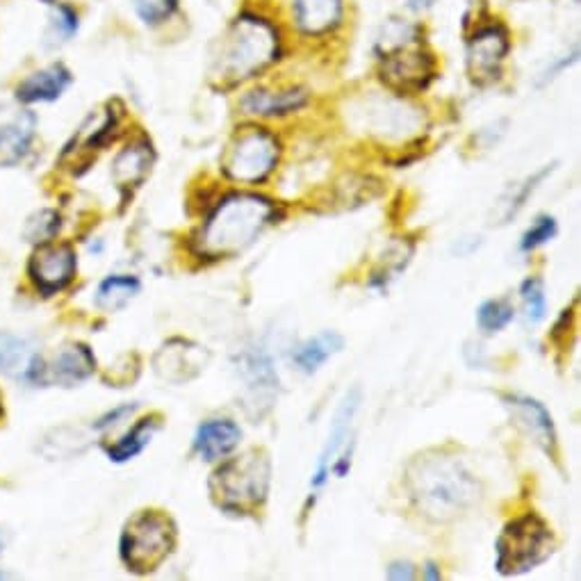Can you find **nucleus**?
Listing matches in <instances>:
<instances>
[{
	"instance_id": "nucleus-40",
	"label": "nucleus",
	"mask_w": 581,
	"mask_h": 581,
	"mask_svg": "<svg viewBox=\"0 0 581 581\" xmlns=\"http://www.w3.org/2000/svg\"><path fill=\"white\" fill-rule=\"evenodd\" d=\"M425 577H427V579H440L443 574H440V570H438L435 564H427V568H425Z\"/></svg>"
},
{
	"instance_id": "nucleus-42",
	"label": "nucleus",
	"mask_w": 581,
	"mask_h": 581,
	"mask_svg": "<svg viewBox=\"0 0 581 581\" xmlns=\"http://www.w3.org/2000/svg\"><path fill=\"white\" fill-rule=\"evenodd\" d=\"M0 415H3V397H0Z\"/></svg>"
},
{
	"instance_id": "nucleus-9",
	"label": "nucleus",
	"mask_w": 581,
	"mask_h": 581,
	"mask_svg": "<svg viewBox=\"0 0 581 581\" xmlns=\"http://www.w3.org/2000/svg\"><path fill=\"white\" fill-rule=\"evenodd\" d=\"M508 53L510 35L504 23H477V28L468 39V51H465V66H468L470 80L479 87L497 83L502 78Z\"/></svg>"
},
{
	"instance_id": "nucleus-5",
	"label": "nucleus",
	"mask_w": 581,
	"mask_h": 581,
	"mask_svg": "<svg viewBox=\"0 0 581 581\" xmlns=\"http://www.w3.org/2000/svg\"><path fill=\"white\" fill-rule=\"evenodd\" d=\"M271 485V458L265 450H247L240 456L222 458L207 481L217 508L232 516H255L265 506Z\"/></svg>"
},
{
	"instance_id": "nucleus-39",
	"label": "nucleus",
	"mask_w": 581,
	"mask_h": 581,
	"mask_svg": "<svg viewBox=\"0 0 581 581\" xmlns=\"http://www.w3.org/2000/svg\"><path fill=\"white\" fill-rule=\"evenodd\" d=\"M438 3V0H408V10L413 12V14H425V12H429L433 5Z\"/></svg>"
},
{
	"instance_id": "nucleus-10",
	"label": "nucleus",
	"mask_w": 581,
	"mask_h": 581,
	"mask_svg": "<svg viewBox=\"0 0 581 581\" xmlns=\"http://www.w3.org/2000/svg\"><path fill=\"white\" fill-rule=\"evenodd\" d=\"M242 383V406L251 420H263L271 413L278 397V375L267 349L251 346L238 361Z\"/></svg>"
},
{
	"instance_id": "nucleus-7",
	"label": "nucleus",
	"mask_w": 581,
	"mask_h": 581,
	"mask_svg": "<svg viewBox=\"0 0 581 581\" xmlns=\"http://www.w3.org/2000/svg\"><path fill=\"white\" fill-rule=\"evenodd\" d=\"M176 541V525L165 510H139L122 531V561L135 574H151L174 554Z\"/></svg>"
},
{
	"instance_id": "nucleus-33",
	"label": "nucleus",
	"mask_w": 581,
	"mask_h": 581,
	"mask_svg": "<svg viewBox=\"0 0 581 581\" xmlns=\"http://www.w3.org/2000/svg\"><path fill=\"white\" fill-rule=\"evenodd\" d=\"M137 18L149 28L165 26L180 10V0H130Z\"/></svg>"
},
{
	"instance_id": "nucleus-34",
	"label": "nucleus",
	"mask_w": 581,
	"mask_h": 581,
	"mask_svg": "<svg viewBox=\"0 0 581 581\" xmlns=\"http://www.w3.org/2000/svg\"><path fill=\"white\" fill-rule=\"evenodd\" d=\"M60 226H62V219L55 211H39L26 222V228H23V238L33 244L51 242L58 236Z\"/></svg>"
},
{
	"instance_id": "nucleus-20",
	"label": "nucleus",
	"mask_w": 581,
	"mask_h": 581,
	"mask_svg": "<svg viewBox=\"0 0 581 581\" xmlns=\"http://www.w3.org/2000/svg\"><path fill=\"white\" fill-rule=\"evenodd\" d=\"M0 371L12 379H23L33 386L46 383L49 367L37 356L35 346L21 336L0 333Z\"/></svg>"
},
{
	"instance_id": "nucleus-19",
	"label": "nucleus",
	"mask_w": 581,
	"mask_h": 581,
	"mask_svg": "<svg viewBox=\"0 0 581 581\" xmlns=\"http://www.w3.org/2000/svg\"><path fill=\"white\" fill-rule=\"evenodd\" d=\"M153 162H155V151L151 139L144 135L130 139V142L116 153L112 162V180L124 199H128L139 185L147 180Z\"/></svg>"
},
{
	"instance_id": "nucleus-1",
	"label": "nucleus",
	"mask_w": 581,
	"mask_h": 581,
	"mask_svg": "<svg viewBox=\"0 0 581 581\" xmlns=\"http://www.w3.org/2000/svg\"><path fill=\"white\" fill-rule=\"evenodd\" d=\"M404 488L417 516L433 525H450L470 514L483 497L477 475L445 450H427L408 460Z\"/></svg>"
},
{
	"instance_id": "nucleus-6",
	"label": "nucleus",
	"mask_w": 581,
	"mask_h": 581,
	"mask_svg": "<svg viewBox=\"0 0 581 581\" xmlns=\"http://www.w3.org/2000/svg\"><path fill=\"white\" fill-rule=\"evenodd\" d=\"M495 552L497 572L504 577H518L552 559L556 552V536L539 514L527 510L504 525Z\"/></svg>"
},
{
	"instance_id": "nucleus-26",
	"label": "nucleus",
	"mask_w": 581,
	"mask_h": 581,
	"mask_svg": "<svg viewBox=\"0 0 581 581\" xmlns=\"http://www.w3.org/2000/svg\"><path fill=\"white\" fill-rule=\"evenodd\" d=\"M342 349H344V338L338 331H321L294 349L292 363L296 365L299 371H304V375H315L324 363L340 354Z\"/></svg>"
},
{
	"instance_id": "nucleus-24",
	"label": "nucleus",
	"mask_w": 581,
	"mask_h": 581,
	"mask_svg": "<svg viewBox=\"0 0 581 581\" xmlns=\"http://www.w3.org/2000/svg\"><path fill=\"white\" fill-rule=\"evenodd\" d=\"M97 369V358L91 354V349L83 342H68L64 344L53 365L49 367V375L53 381H58L64 388H72L76 383L87 381Z\"/></svg>"
},
{
	"instance_id": "nucleus-36",
	"label": "nucleus",
	"mask_w": 581,
	"mask_h": 581,
	"mask_svg": "<svg viewBox=\"0 0 581 581\" xmlns=\"http://www.w3.org/2000/svg\"><path fill=\"white\" fill-rule=\"evenodd\" d=\"M135 408H137V404H132V406H130V404L116 406L114 411H110V413H105L103 417H99V420L94 422V429H97V431H105V429H110V427H114V425H119L126 415H132V413H135Z\"/></svg>"
},
{
	"instance_id": "nucleus-29",
	"label": "nucleus",
	"mask_w": 581,
	"mask_h": 581,
	"mask_svg": "<svg viewBox=\"0 0 581 581\" xmlns=\"http://www.w3.org/2000/svg\"><path fill=\"white\" fill-rule=\"evenodd\" d=\"M78 28H80L78 12L72 5L53 0L51 21H49V28H46L43 43L49 46V49H60V46L68 43L78 35Z\"/></svg>"
},
{
	"instance_id": "nucleus-41",
	"label": "nucleus",
	"mask_w": 581,
	"mask_h": 581,
	"mask_svg": "<svg viewBox=\"0 0 581 581\" xmlns=\"http://www.w3.org/2000/svg\"><path fill=\"white\" fill-rule=\"evenodd\" d=\"M3 552H5V533L0 529V556H3Z\"/></svg>"
},
{
	"instance_id": "nucleus-8",
	"label": "nucleus",
	"mask_w": 581,
	"mask_h": 581,
	"mask_svg": "<svg viewBox=\"0 0 581 581\" xmlns=\"http://www.w3.org/2000/svg\"><path fill=\"white\" fill-rule=\"evenodd\" d=\"M281 155L283 144L276 132L249 124L232 132L222 155V172L232 182L261 185L276 172Z\"/></svg>"
},
{
	"instance_id": "nucleus-15",
	"label": "nucleus",
	"mask_w": 581,
	"mask_h": 581,
	"mask_svg": "<svg viewBox=\"0 0 581 581\" xmlns=\"http://www.w3.org/2000/svg\"><path fill=\"white\" fill-rule=\"evenodd\" d=\"M361 402H363L361 388L349 390L344 394V400L340 402V406H338V411L333 415L327 445H324V450H321V454L317 458V468H315V475L311 479L313 491H319V488H324V483L329 481L338 454L344 450L346 440H354L352 427H354V417H356V413L361 408Z\"/></svg>"
},
{
	"instance_id": "nucleus-17",
	"label": "nucleus",
	"mask_w": 581,
	"mask_h": 581,
	"mask_svg": "<svg viewBox=\"0 0 581 581\" xmlns=\"http://www.w3.org/2000/svg\"><path fill=\"white\" fill-rule=\"evenodd\" d=\"M361 112H367V132L381 139L411 137L420 128V114L406 103V97L392 94V99H377L367 103Z\"/></svg>"
},
{
	"instance_id": "nucleus-2",
	"label": "nucleus",
	"mask_w": 581,
	"mask_h": 581,
	"mask_svg": "<svg viewBox=\"0 0 581 581\" xmlns=\"http://www.w3.org/2000/svg\"><path fill=\"white\" fill-rule=\"evenodd\" d=\"M276 219V203L265 194L230 192L205 217L192 251L205 261H228L247 251Z\"/></svg>"
},
{
	"instance_id": "nucleus-12",
	"label": "nucleus",
	"mask_w": 581,
	"mask_h": 581,
	"mask_svg": "<svg viewBox=\"0 0 581 581\" xmlns=\"http://www.w3.org/2000/svg\"><path fill=\"white\" fill-rule=\"evenodd\" d=\"M78 258L72 244L66 242H43L37 244L33 258L28 263V276L35 288L51 296L62 292L76 278Z\"/></svg>"
},
{
	"instance_id": "nucleus-18",
	"label": "nucleus",
	"mask_w": 581,
	"mask_h": 581,
	"mask_svg": "<svg viewBox=\"0 0 581 581\" xmlns=\"http://www.w3.org/2000/svg\"><path fill=\"white\" fill-rule=\"evenodd\" d=\"M290 18L301 37H329L344 23V0H290Z\"/></svg>"
},
{
	"instance_id": "nucleus-4",
	"label": "nucleus",
	"mask_w": 581,
	"mask_h": 581,
	"mask_svg": "<svg viewBox=\"0 0 581 581\" xmlns=\"http://www.w3.org/2000/svg\"><path fill=\"white\" fill-rule=\"evenodd\" d=\"M283 53L276 23L261 12H242L230 23L213 62V78L222 87H238L263 76Z\"/></svg>"
},
{
	"instance_id": "nucleus-16",
	"label": "nucleus",
	"mask_w": 581,
	"mask_h": 581,
	"mask_svg": "<svg viewBox=\"0 0 581 581\" xmlns=\"http://www.w3.org/2000/svg\"><path fill=\"white\" fill-rule=\"evenodd\" d=\"M311 101V91L301 85L255 87L240 99V110L258 119H283L296 114Z\"/></svg>"
},
{
	"instance_id": "nucleus-3",
	"label": "nucleus",
	"mask_w": 581,
	"mask_h": 581,
	"mask_svg": "<svg viewBox=\"0 0 581 581\" xmlns=\"http://www.w3.org/2000/svg\"><path fill=\"white\" fill-rule=\"evenodd\" d=\"M379 62V78L390 94L415 97L422 94L438 74V64L427 46L420 23L411 18H388L375 41Z\"/></svg>"
},
{
	"instance_id": "nucleus-30",
	"label": "nucleus",
	"mask_w": 581,
	"mask_h": 581,
	"mask_svg": "<svg viewBox=\"0 0 581 581\" xmlns=\"http://www.w3.org/2000/svg\"><path fill=\"white\" fill-rule=\"evenodd\" d=\"M85 447H87V438L80 433V429L62 427V429H53L43 438L41 454L46 458L58 460V458H68L74 454H80Z\"/></svg>"
},
{
	"instance_id": "nucleus-21",
	"label": "nucleus",
	"mask_w": 581,
	"mask_h": 581,
	"mask_svg": "<svg viewBox=\"0 0 581 581\" xmlns=\"http://www.w3.org/2000/svg\"><path fill=\"white\" fill-rule=\"evenodd\" d=\"M74 74L68 72L66 64L53 62L49 66L39 68L26 80H21L16 87V99L26 105L33 103H53L58 101L64 91L72 87Z\"/></svg>"
},
{
	"instance_id": "nucleus-11",
	"label": "nucleus",
	"mask_w": 581,
	"mask_h": 581,
	"mask_svg": "<svg viewBox=\"0 0 581 581\" xmlns=\"http://www.w3.org/2000/svg\"><path fill=\"white\" fill-rule=\"evenodd\" d=\"M151 363L157 379L172 386H182L203 375L211 365V352L192 340L172 338L160 344Z\"/></svg>"
},
{
	"instance_id": "nucleus-13",
	"label": "nucleus",
	"mask_w": 581,
	"mask_h": 581,
	"mask_svg": "<svg viewBox=\"0 0 581 581\" xmlns=\"http://www.w3.org/2000/svg\"><path fill=\"white\" fill-rule=\"evenodd\" d=\"M502 402L510 413L514 425L536 445L543 454L552 460L559 456V438H556V427L550 411L527 394H502Z\"/></svg>"
},
{
	"instance_id": "nucleus-22",
	"label": "nucleus",
	"mask_w": 581,
	"mask_h": 581,
	"mask_svg": "<svg viewBox=\"0 0 581 581\" xmlns=\"http://www.w3.org/2000/svg\"><path fill=\"white\" fill-rule=\"evenodd\" d=\"M242 429L232 420H207L194 433V452L205 463L226 458L238 450Z\"/></svg>"
},
{
	"instance_id": "nucleus-14",
	"label": "nucleus",
	"mask_w": 581,
	"mask_h": 581,
	"mask_svg": "<svg viewBox=\"0 0 581 581\" xmlns=\"http://www.w3.org/2000/svg\"><path fill=\"white\" fill-rule=\"evenodd\" d=\"M116 128H119V112L114 110L112 103L91 112L72 137V142L64 147L60 162L64 165V162L72 160V167H87L94 153L112 142Z\"/></svg>"
},
{
	"instance_id": "nucleus-37",
	"label": "nucleus",
	"mask_w": 581,
	"mask_h": 581,
	"mask_svg": "<svg viewBox=\"0 0 581 581\" xmlns=\"http://www.w3.org/2000/svg\"><path fill=\"white\" fill-rule=\"evenodd\" d=\"M577 58H579V51L574 49L570 55H564L561 60H556L552 66H547L545 68V72H543V78H541V85H547V83H552L556 76H561L564 72H566V68L570 66V64H574L577 62Z\"/></svg>"
},
{
	"instance_id": "nucleus-23",
	"label": "nucleus",
	"mask_w": 581,
	"mask_h": 581,
	"mask_svg": "<svg viewBox=\"0 0 581 581\" xmlns=\"http://www.w3.org/2000/svg\"><path fill=\"white\" fill-rule=\"evenodd\" d=\"M37 116L28 110L18 112L12 122L0 126V169L16 167L33 147Z\"/></svg>"
},
{
	"instance_id": "nucleus-27",
	"label": "nucleus",
	"mask_w": 581,
	"mask_h": 581,
	"mask_svg": "<svg viewBox=\"0 0 581 581\" xmlns=\"http://www.w3.org/2000/svg\"><path fill=\"white\" fill-rule=\"evenodd\" d=\"M139 290H142V283H139L135 276H108L97 290V306L108 313H119L139 294Z\"/></svg>"
},
{
	"instance_id": "nucleus-35",
	"label": "nucleus",
	"mask_w": 581,
	"mask_h": 581,
	"mask_svg": "<svg viewBox=\"0 0 581 581\" xmlns=\"http://www.w3.org/2000/svg\"><path fill=\"white\" fill-rule=\"evenodd\" d=\"M556 232H559L556 219L552 215H539L536 222H533L525 230V236L520 238V251L522 253H531V251L545 247L547 242H552L556 238Z\"/></svg>"
},
{
	"instance_id": "nucleus-31",
	"label": "nucleus",
	"mask_w": 581,
	"mask_h": 581,
	"mask_svg": "<svg viewBox=\"0 0 581 581\" xmlns=\"http://www.w3.org/2000/svg\"><path fill=\"white\" fill-rule=\"evenodd\" d=\"M516 317V308L508 299H488L477 311V324L483 333H500Z\"/></svg>"
},
{
	"instance_id": "nucleus-38",
	"label": "nucleus",
	"mask_w": 581,
	"mask_h": 581,
	"mask_svg": "<svg viewBox=\"0 0 581 581\" xmlns=\"http://www.w3.org/2000/svg\"><path fill=\"white\" fill-rule=\"evenodd\" d=\"M417 572H415V566L411 561H394L390 568H388V579H415Z\"/></svg>"
},
{
	"instance_id": "nucleus-25",
	"label": "nucleus",
	"mask_w": 581,
	"mask_h": 581,
	"mask_svg": "<svg viewBox=\"0 0 581 581\" xmlns=\"http://www.w3.org/2000/svg\"><path fill=\"white\" fill-rule=\"evenodd\" d=\"M554 172V165H545L543 169H539L536 174L527 176L525 180L520 182H514L510 188L500 197L495 211H493V217H491V224L493 226H506L514 222L522 207L527 205L529 197L539 190V185Z\"/></svg>"
},
{
	"instance_id": "nucleus-32",
	"label": "nucleus",
	"mask_w": 581,
	"mask_h": 581,
	"mask_svg": "<svg viewBox=\"0 0 581 581\" xmlns=\"http://www.w3.org/2000/svg\"><path fill=\"white\" fill-rule=\"evenodd\" d=\"M520 299H522V313L529 327H536L547 315V296H545V283L539 276H529L520 286Z\"/></svg>"
},
{
	"instance_id": "nucleus-28",
	"label": "nucleus",
	"mask_w": 581,
	"mask_h": 581,
	"mask_svg": "<svg viewBox=\"0 0 581 581\" xmlns=\"http://www.w3.org/2000/svg\"><path fill=\"white\" fill-rule=\"evenodd\" d=\"M160 415H149L144 420H139L119 443L110 445L105 452L110 456V460L114 463H126L130 458H135L137 454H142L144 447L151 443V438L155 435V431L160 429Z\"/></svg>"
}]
</instances>
